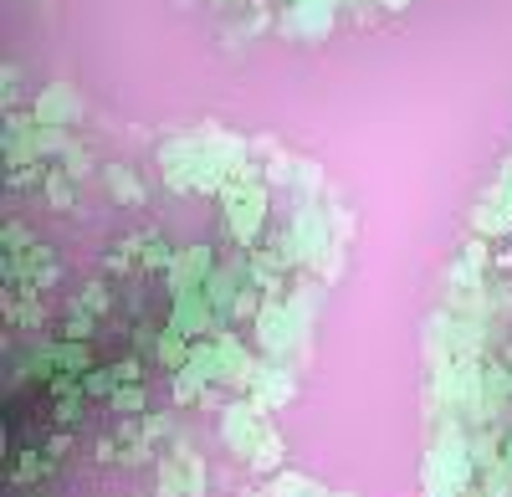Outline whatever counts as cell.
Listing matches in <instances>:
<instances>
[{
	"label": "cell",
	"instance_id": "obj_1",
	"mask_svg": "<svg viewBox=\"0 0 512 497\" xmlns=\"http://www.w3.org/2000/svg\"><path fill=\"white\" fill-rule=\"evenodd\" d=\"M267 416H272V410L256 405V400H236V405H226V416H221L226 446L236 451V457L256 462V467H277L282 462V441H277Z\"/></svg>",
	"mask_w": 512,
	"mask_h": 497
},
{
	"label": "cell",
	"instance_id": "obj_2",
	"mask_svg": "<svg viewBox=\"0 0 512 497\" xmlns=\"http://www.w3.org/2000/svg\"><path fill=\"white\" fill-rule=\"evenodd\" d=\"M256 349H262L267 359H287L292 349H308V328L292 318V308L287 303H277V298H267L262 308H256Z\"/></svg>",
	"mask_w": 512,
	"mask_h": 497
},
{
	"label": "cell",
	"instance_id": "obj_3",
	"mask_svg": "<svg viewBox=\"0 0 512 497\" xmlns=\"http://www.w3.org/2000/svg\"><path fill=\"white\" fill-rule=\"evenodd\" d=\"M210 272H216L210 246H190V252H180L175 267H169V287H175V293H195V287L210 282Z\"/></svg>",
	"mask_w": 512,
	"mask_h": 497
},
{
	"label": "cell",
	"instance_id": "obj_4",
	"mask_svg": "<svg viewBox=\"0 0 512 497\" xmlns=\"http://www.w3.org/2000/svg\"><path fill=\"white\" fill-rule=\"evenodd\" d=\"M472 221H477V231H482V236H502V231H512V200H502V195H497V200L477 205V216H472Z\"/></svg>",
	"mask_w": 512,
	"mask_h": 497
},
{
	"label": "cell",
	"instance_id": "obj_5",
	"mask_svg": "<svg viewBox=\"0 0 512 497\" xmlns=\"http://www.w3.org/2000/svg\"><path fill=\"white\" fill-rule=\"evenodd\" d=\"M200 395H205V375H200L195 364H185V369H180V380H175V400L190 405V400H200Z\"/></svg>",
	"mask_w": 512,
	"mask_h": 497
},
{
	"label": "cell",
	"instance_id": "obj_6",
	"mask_svg": "<svg viewBox=\"0 0 512 497\" xmlns=\"http://www.w3.org/2000/svg\"><path fill=\"white\" fill-rule=\"evenodd\" d=\"M108 405H113V410H139V405H144V395H139V390H113V395H108Z\"/></svg>",
	"mask_w": 512,
	"mask_h": 497
},
{
	"label": "cell",
	"instance_id": "obj_7",
	"mask_svg": "<svg viewBox=\"0 0 512 497\" xmlns=\"http://www.w3.org/2000/svg\"><path fill=\"white\" fill-rule=\"evenodd\" d=\"M502 467H507V472H512V431H507V436H502Z\"/></svg>",
	"mask_w": 512,
	"mask_h": 497
}]
</instances>
